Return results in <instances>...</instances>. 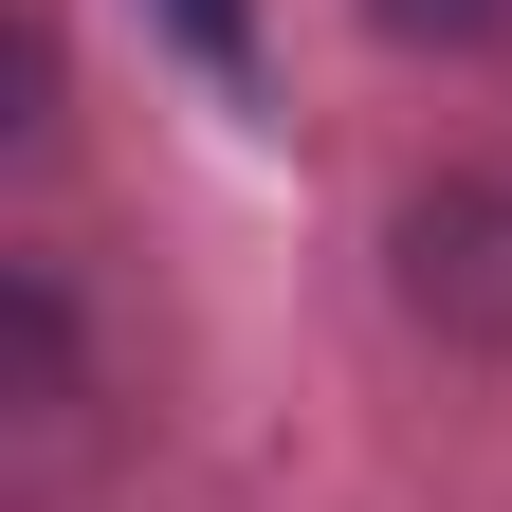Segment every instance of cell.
<instances>
[{
  "label": "cell",
  "mask_w": 512,
  "mask_h": 512,
  "mask_svg": "<svg viewBox=\"0 0 512 512\" xmlns=\"http://www.w3.org/2000/svg\"><path fill=\"white\" fill-rule=\"evenodd\" d=\"M403 275L439 330H494L512 348V183H439V202L403 220Z\"/></svg>",
  "instance_id": "obj_1"
},
{
  "label": "cell",
  "mask_w": 512,
  "mask_h": 512,
  "mask_svg": "<svg viewBox=\"0 0 512 512\" xmlns=\"http://www.w3.org/2000/svg\"><path fill=\"white\" fill-rule=\"evenodd\" d=\"M512 0H384V37H494Z\"/></svg>",
  "instance_id": "obj_2"
},
{
  "label": "cell",
  "mask_w": 512,
  "mask_h": 512,
  "mask_svg": "<svg viewBox=\"0 0 512 512\" xmlns=\"http://www.w3.org/2000/svg\"><path fill=\"white\" fill-rule=\"evenodd\" d=\"M165 19H183V37H202L220 74H238V0H165Z\"/></svg>",
  "instance_id": "obj_3"
}]
</instances>
